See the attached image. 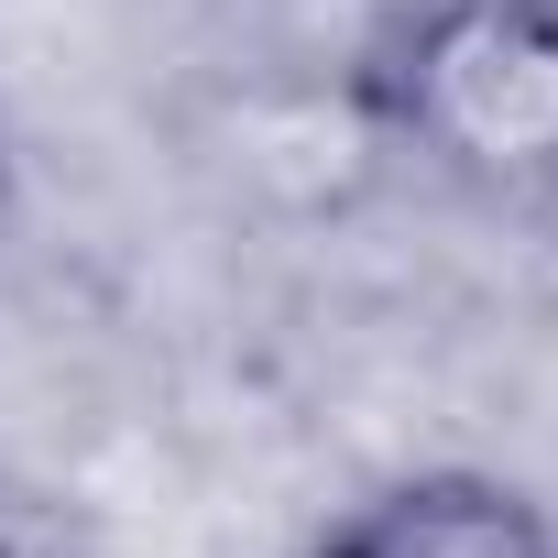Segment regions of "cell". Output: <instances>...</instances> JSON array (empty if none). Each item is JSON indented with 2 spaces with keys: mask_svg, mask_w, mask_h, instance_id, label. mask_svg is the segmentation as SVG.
<instances>
[{
  "mask_svg": "<svg viewBox=\"0 0 558 558\" xmlns=\"http://www.w3.org/2000/svg\"><path fill=\"white\" fill-rule=\"evenodd\" d=\"M351 110L427 186L558 219V0H395L351 56Z\"/></svg>",
  "mask_w": 558,
  "mask_h": 558,
  "instance_id": "1",
  "label": "cell"
},
{
  "mask_svg": "<svg viewBox=\"0 0 558 558\" xmlns=\"http://www.w3.org/2000/svg\"><path fill=\"white\" fill-rule=\"evenodd\" d=\"M307 558H558V514L482 460H427L351 493Z\"/></svg>",
  "mask_w": 558,
  "mask_h": 558,
  "instance_id": "2",
  "label": "cell"
},
{
  "mask_svg": "<svg viewBox=\"0 0 558 558\" xmlns=\"http://www.w3.org/2000/svg\"><path fill=\"white\" fill-rule=\"evenodd\" d=\"M12 208H23V154H12V132H0V241H12Z\"/></svg>",
  "mask_w": 558,
  "mask_h": 558,
  "instance_id": "3",
  "label": "cell"
}]
</instances>
